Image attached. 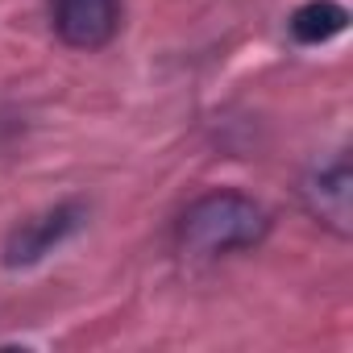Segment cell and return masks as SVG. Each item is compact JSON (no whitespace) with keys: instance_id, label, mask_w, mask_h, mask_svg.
<instances>
[{"instance_id":"cell-2","label":"cell","mask_w":353,"mask_h":353,"mask_svg":"<svg viewBox=\"0 0 353 353\" xmlns=\"http://www.w3.org/2000/svg\"><path fill=\"white\" fill-rule=\"evenodd\" d=\"M83 221H88V204L83 200H63V204L21 221L5 237V254H0V262H5L9 270H30L42 258H50L59 245H67L83 229Z\"/></svg>"},{"instance_id":"cell-5","label":"cell","mask_w":353,"mask_h":353,"mask_svg":"<svg viewBox=\"0 0 353 353\" xmlns=\"http://www.w3.org/2000/svg\"><path fill=\"white\" fill-rule=\"evenodd\" d=\"M349 26V9L341 5V0H303V5L291 13L287 30L299 46H324L332 42L336 34H345Z\"/></svg>"},{"instance_id":"cell-3","label":"cell","mask_w":353,"mask_h":353,"mask_svg":"<svg viewBox=\"0 0 353 353\" xmlns=\"http://www.w3.org/2000/svg\"><path fill=\"white\" fill-rule=\"evenodd\" d=\"M299 204L332 237L345 241L353 233V170H349L345 154H336L332 162H320L303 174L299 179Z\"/></svg>"},{"instance_id":"cell-1","label":"cell","mask_w":353,"mask_h":353,"mask_svg":"<svg viewBox=\"0 0 353 353\" xmlns=\"http://www.w3.org/2000/svg\"><path fill=\"white\" fill-rule=\"evenodd\" d=\"M270 233V212L241 192H208L174 221V250L188 262H216L262 245Z\"/></svg>"},{"instance_id":"cell-4","label":"cell","mask_w":353,"mask_h":353,"mask_svg":"<svg viewBox=\"0 0 353 353\" xmlns=\"http://www.w3.org/2000/svg\"><path fill=\"white\" fill-rule=\"evenodd\" d=\"M50 26L71 50H104L121 30V0H50Z\"/></svg>"}]
</instances>
